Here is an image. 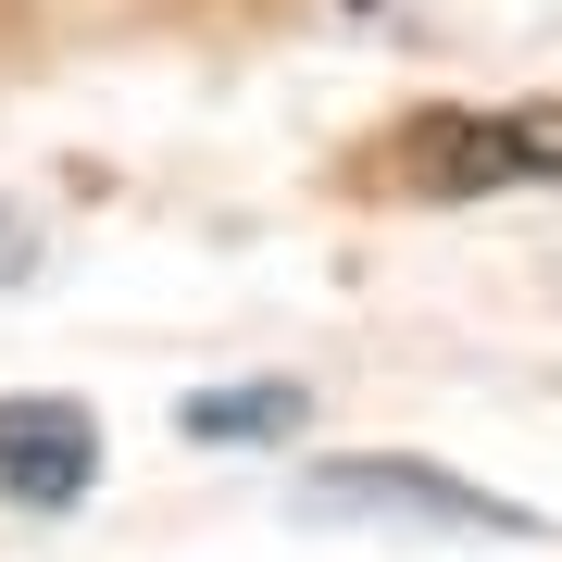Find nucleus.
<instances>
[{"label": "nucleus", "instance_id": "obj_4", "mask_svg": "<svg viewBox=\"0 0 562 562\" xmlns=\"http://www.w3.org/2000/svg\"><path fill=\"white\" fill-rule=\"evenodd\" d=\"M301 425V387H213L188 401V438H288Z\"/></svg>", "mask_w": 562, "mask_h": 562}, {"label": "nucleus", "instance_id": "obj_2", "mask_svg": "<svg viewBox=\"0 0 562 562\" xmlns=\"http://www.w3.org/2000/svg\"><path fill=\"white\" fill-rule=\"evenodd\" d=\"M313 513H401V525H462V538H513V501H475V487L425 475V462H325V475L301 487Z\"/></svg>", "mask_w": 562, "mask_h": 562}, {"label": "nucleus", "instance_id": "obj_1", "mask_svg": "<svg viewBox=\"0 0 562 562\" xmlns=\"http://www.w3.org/2000/svg\"><path fill=\"white\" fill-rule=\"evenodd\" d=\"M413 188H513V176H562V113H438L401 138Z\"/></svg>", "mask_w": 562, "mask_h": 562}, {"label": "nucleus", "instance_id": "obj_3", "mask_svg": "<svg viewBox=\"0 0 562 562\" xmlns=\"http://www.w3.org/2000/svg\"><path fill=\"white\" fill-rule=\"evenodd\" d=\"M88 475H101V425L76 401H0V501H88Z\"/></svg>", "mask_w": 562, "mask_h": 562}]
</instances>
